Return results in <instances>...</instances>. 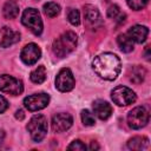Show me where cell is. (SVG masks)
<instances>
[{
    "label": "cell",
    "instance_id": "obj_30",
    "mask_svg": "<svg viewBox=\"0 0 151 151\" xmlns=\"http://www.w3.org/2000/svg\"><path fill=\"white\" fill-rule=\"evenodd\" d=\"M90 149H91V150H94V149H99V146L97 145V143L92 142V143H91V145H90Z\"/></svg>",
    "mask_w": 151,
    "mask_h": 151
},
{
    "label": "cell",
    "instance_id": "obj_1",
    "mask_svg": "<svg viewBox=\"0 0 151 151\" xmlns=\"http://www.w3.org/2000/svg\"><path fill=\"white\" fill-rule=\"evenodd\" d=\"M93 71L103 79L114 80L122 70V63L119 58L113 53H103L97 55L92 61Z\"/></svg>",
    "mask_w": 151,
    "mask_h": 151
},
{
    "label": "cell",
    "instance_id": "obj_7",
    "mask_svg": "<svg viewBox=\"0 0 151 151\" xmlns=\"http://www.w3.org/2000/svg\"><path fill=\"white\" fill-rule=\"evenodd\" d=\"M0 91L13 96H18L22 93L24 85L21 80L8 74H2L0 76Z\"/></svg>",
    "mask_w": 151,
    "mask_h": 151
},
{
    "label": "cell",
    "instance_id": "obj_11",
    "mask_svg": "<svg viewBox=\"0 0 151 151\" xmlns=\"http://www.w3.org/2000/svg\"><path fill=\"white\" fill-rule=\"evenodd\" d=\"M73 124V118L70 113H57L52 118V130L54 132H64Z\"/></svg>",
    "mask_w": 151,
    "mask_h": 151
},
{
    "label": "cell",
    "instance_id": "obj_6",
    "mask_svg": "<svg viewBox=\"0 0 151 151\" xmlns=\"http://www.w3.org/2000/svg\"><path fill=\"white\" fill-rule=\"evenodd\" d=\"M111 98L118 106H126L136 101V93L126 86H117L113 88Z\"/></svg>",
    "mask_w": 151,
    "mask_h": 151
},
{
    "label": "cell",
    "instance_id": "obj_23",
    "mask_svg": "<svg viewBox=\"0 0 151 151\" xmlns=\"http://www.w3.org/2000/svg\"><path fill=\"white\" fill-rule=\"evenodd\" d=\"M67 19H68V21L73 26H78L80 24V14H79V11L78 9H74V8H70L68 12H67Z\"/></svg>",
    "mask_w": 151,
    "mask_h": 151
},
{
    "label": "cell",
    "instance_id": "obj_21",
    "mask_svg": "<svg viewBox=\"0 0 151 151\" xmlns=\"http://www.w3.org/2000/svg\"><path fill=\"white\" fill-rule=\"evenodd\" d=\"M29 78H31V80L34 84H41V83H44L45 79H46V68H45V66L44 65H40L35 70H33L31 72Z\"/></svg>",
    "mask_w": 151,
    "mask_h": 151
},
{
    "label": "cell",
    "instance_id": "obj_9",
    "mask_svg": "<svg viewBox=\"0 0 151 151\" xmlns=\"http://www.w3.org/2000/svg\"><path fill=\"white\" fill-rule=\"evenodd\" d=\"M50 103V96L47 93H35L24 99V105L28 111H38L45 109Z\"/></svg>",
    "mask_w": 151,
    "mask_h": 151
},
{
    "label": "cell",
    "instance_id": "obj_15",
    "mask_svg": "<svg viewBox=\"0 0 151 151\" xmlns=\"http://www.w3.org/2000/svg\"><path fill=\"white\" fill-rule=\"evenodd\" d=\"M133 41L138 42V44H142L146 40L147 38V34H149V28L146 26H142V25H134L132 26L129 32L126 33Z\"/></svg>",
    "mask_w": 151,
    "mask_h": 151
},
{
    "label": "cell",
    "instance_id": "obj_12",
    "mask_svg": "<svg viewBox=\"0 0 151 151\" xmlns=\"http://www.w3.org/2000/svg\"><path fill=\"white\" fill-rule=\"evenodd\" d=\"M84 17H85L87 25H90L91 27H98L103 25V20H101L99 11L92 5L84 6Z\"/></svg>",
    "mask_w": 151,
    "mask_h": 151
},
{
    "label": "cell",
    "instance_id": "obj_10",
    "mask_svg": "<svg viewBox=\"0 0 151 151\" xmlns=\"http://www.w3.org/2000/svg\"><path fill=\"white\" fill-rule=\"evenodd\" d=\"M20 57H21V60H22L26 65L29 66V65L35 64V63L40 59V57H41V51H40V48H39L38 45L31 42V44L26 45V46L22 48Z\"/></svg>",
    "mask_w": 151,
    "mask_h": 151
},
{
    "label": "cell",
    "instance_id": "obj_13",
    "mask_svg": "<svg viewBox=\"0 0 151 151\" xmlns=\"http://www.w3.org/2000/svg\"><path fill=\"white\" fill-rule=\"evenodd\" d=\"M20 40V33L9 28V27H4L2 33H1V39H0V47H9L13 44L18 42Z\"/></svg>",
    "mask_w": 151,
    "mask_h": 151
},
{
    "label": "cell",
    "instance_id": "obj_28",
    "mask_svg": "<svg viewBox=\"0 0 151 151\" xmlns=\"http://www.w3.org/2000/svg\"><path fill=\"white\" fill-rule=\"evenodd\" d=\"M15 118L19 119V120H22V119L25 118V113H24V111H22V110H18V111L15 112Z\"/></svg>",
    "mask_w": 151,
    "mask_h": 151
},
{
    "label": "cell",
    "instance_id": "obj_8",
    "mask_svg": "<svg viewBox=\"0 0 151 151\" xmlns=\"http://www.w3.org/2000/svg\"><path fill=\"white\" fill-rule=\"evenodd\" d=\"M74 77L70 68H61L55 78V87L60 92H68L74 87Z\"/></svg>",
    "mask_w": 151,
    "mask_h": 151
},
{
    "label": "cell",
    "instance_id": "obj_5",
    "mask_svg": "<svg viewBox=\"0 0 151 151\" xmlns=\"http://www.w3.org/2000/svg\"><path fill=\"white\" fill-rule=\"evenodd\" d=\"M149 119H150L149 112L142 106H137V107L132 109L130 111V113L127 114L129 126L133 130H138V129L144 127L149 123Z\"/></svg>",
    "mask_w": 151,
    "mask_h": 151
},
{
    "label": "cell",
    "instance_id": "obj_4",
    "mask_svg": "<svg viewBox=\"0 0 151 151\" xmlns=\"http://www.w3.org/2000/svg\"><path fill=\"white\" fill-rule=\"evenodd\" d=\"M21 22L26 26L33 34L40 35L42 32V20L40 13L35 8H26L21 17Z\"/></svg>",
    "mask_w": 151,
    "mask_h": 151
},
{
    "label": "cell",
    "instance_id": "obj_29",
    "mask_svg": "<svg viewBox=\"0 0 151 151\" xmlns=\"http://www.w3.org/2000/svg\"><path fill=\"white\" fill-rule=\"evenodd\" d=\"M4 139H5V131L4 130H0V145L2 144Z\"/></svg>",
    "mask_w": 151,
    "mask_h": 151
},
{
    "label": "cell",
    "instance_id": "obj_22",
    "mask_svg": "<svg viewBox=\"0 0 151 151\" xmlns=\"http://www.w3.org/2000/svg\"><path fill=\"white\" fill-rule=\"evenodd\" d=\"M44 13L48 17V18H54L60 13V6L55 2H46L44 5Z\"/></svg>",
    "mask_w": 151,
    "mask_h": 151
},
{
    "label": "cell",
    "instance_id": "obj_2",
    "mask_svg": "<svg viewBox=\"0 0 151 151\" xmlns=\"http://www.w3.org/2000/svg\"><path fill=\"white\" fill-rule=\"evenodd\" d=\"M76 46H77V35H76V33L71 32V31H67L53 41L52 51L57 57L64 58V57L68 55L71 52H73L76 50Z\"/></svg>",
    "mask_w": 151,
    "mask_h": 151
},
{
    "label": "cell",
    "instance_id": "obj_17",
    "mask_svg": "<svg viewBox=\"0 0 151 151\" xmlns=\"http://www.w3.org/2000/svg\"><path fill=\"white\" fill-rule=\"evenodd\" d=\"M2 14L6 19H14L18 17L19 14V6L15 1L13 0H9L7 1L5 5H4V8H2Z\"/></svg>",
    "mask_w": 151,
    "mask_h": 151
},
{
    "label": "cell",
    "instance_id": "obj_25",
    "mask_svg": "<svg viewBox=\"0 0 151 151\" xmlns=\"http://www.w3.org/2000/svg\"><path fill=\"white\" fill-rule=\"evenodd\" d=\"M149 0H126L127 5L130 8L134 9V11H139V9H143L146 4H147Z\"/></svg>",
    "mask_w": 151,
    "mask_h": 151
},
{
    "label": "cell",
    "instance_id": "obj_16",
    "mask_svg": "<svg viewBox=\"0 0 151 151\" xmlns=\"http://www.w3.org/2000/svg\"><path fill=\"white\" fill-rule=\"evenodd\" d=\"M127 147L130 150H144L149 147V139L144 136H136L132 137L127 142Z\"/></svg>",
    "mask_w": 151,
    "mask_h": 151
},
{
    "label": "cell",
    "instance_id": "obj_19",
    "mask_svg": "<svg viewBox=\"0 0 151 151\" xmlns=\"http://www.w3.org/2000/svg\"><path fill=\"white\" fill-rule=\"evenodd\" d=\"M145 74H146L145 68L142 67V66L136 65V66H133V67L131 68V71H130V80H131L132 83H134V84H140V83L144 80Z\"/></svg>",
    "mask_w": 151,
    "mask_h": 151
},
{
    "label": "cell",
    "instance_id": "obj_26",
    "mask_svg": "<svg viewBox=\"0 0 151 151\" xmlns=\"http://www.w3.org/2000/svg\"><path fill=\"white\" fill-rule=\"evenodd\" d=\"M67 150H74V151H84V150H86V145L81 142V140H79V139H77V140H73L68 146H67Z\"/></svg>",
    "mask_w": 151,
    "mask_h": 151
},
{
    "label": "cell",
    "instance_id": "obj_3",
    "mask_svg": "<svg viewBox=\"0 0 151 151\" xmlns=\"http://www.w3.org/2000/svg\"><path fill=\"white\" fill-rule=\"evenodd\" d=\"M26 127L33 142L39 143L45 138L47 133V119L42 114H35L31 118Z\"/></svg>",
    "mask_w": 151,
    "mask_h": 151
},
{
    "label": "cell",
    "instance_id": "obj_14",
    "mask_svg": "<svg viewBox=\"0 0 151 151\" xmlns=\"http://www.w3.org/2000/svg\"><path fill=\"white\" fill-rule=\"evenodd\" d=\"M92 107H93V112L96 113V116H97L99 119H101V120H106V119L111 116V113H112V107H111V105H110L107 101L101 100V99L96 100V101L93 103Z\"/></svg>",
    "mask_w": 151,
    "mask_h": 151
},
{
    "label": "cell",
    "instance_id": "obj_27",
    "mask_svg": "<svg viewBox=\"0 0 151 151\" xmlns=\"http://www.w3.org/2000/svg\"><path fill=\"white\" fill-rule=\"evenodd\" d=\"M7 107H8V101L2 96H0V113L5 112L7 110Z\"/></svg>",
    "mask_w": 151,
    "mask_h": 151
},
{
    "label": "cell",
    "instance_id": "obj_31",
    "mask_svg": "<svg viewBox=\"0 0 151 151\" xmlns=\"http://www.w3.org/2000/svg\"><path fill=\"white\" fill-rule=\"evenodd\" d=\"M149 50H150V48H149V46H147V47H146V59H147V60L150 59V57H149Z\"/></svg>",
    "mask_w": 151,
    "mask_h": 151
},
{
    "label": "cell",
    "instance_id": "obj_18",
    "mask_svg": "<svg viewBox=\"0 0 151 151\" xmlns=\"http://www.w3.org/2000/svg\"><path fill=\"white\" fill-rule=\"evenodd\" d=\"M117 44L119 48L125 53H130L133 51V40L127 34H119L117 38Z\"/></svg>",
    "mask_w": 151,
    "mask_h": 151
},
{
    "label": "cell",
    "instance_id": "obj_20",
    "mask_svg": "<svg viewBox=\"0 0 151 151\" xmlns=\"http://www.w3.org/2000/svg\"><path fill=\"white\" fill-rule=\"evenodd\" d=\"M107 17H109L110 19L116 20V21L119 22V24L124 22V21H125V18H126L125 13H123V12L120 11V8H119L117 5H112V6L109 7V9H107Z\"/></svg>",
    "mask_w": 151,
    "mask_h": 151
},
{
    "label": "cell",
    "instance_id": "obj_24",
    "mask_svg": "<svg viewBox=\"0 0 151 151\" xmlns=\"http://www.w3.org/2000/svg\"><path fill=\"white\" fill-rule=\"evenodd\" d=\"M81 120H83V124L86 125V126H93L94 123H96L93 113H91L88 110H83L81 111Z\"/></svg>",
    "mask_w": 151,
    "mask_h": 151
}]
</instances>
